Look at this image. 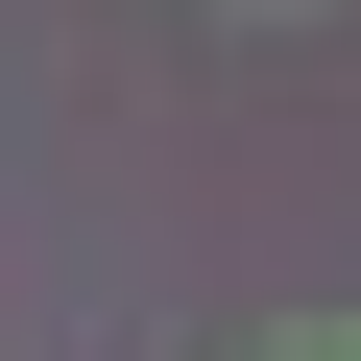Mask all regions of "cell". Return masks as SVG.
Masks as SVG:
<instances>
[{"label":"cell","instance_id":"obj_2","mask_svg":"<svg viewBox=\"0 0 361 361\" xmlns=\"http://www.w3.org/2000/svg\"><path fill=\"white\" fill-rule=\"evenodd\" d=\"M241 25H313V0H241Z\"/></svg>","mask_w":361,"mask_h":361},{"label":"cell","instance_id":"obj_1","mask_svg":"<svg viewBox=\"0 0 361 361\" xmlns=\"http://www.w3.org/2000/svg\"><path fill=\"white\" fill-rule=\"evenodd\" d=\"M289 361H361V337H337V313H313V337H289Z\"/></svg>","mask_w":361,"mask_h":361}]
</instances>
